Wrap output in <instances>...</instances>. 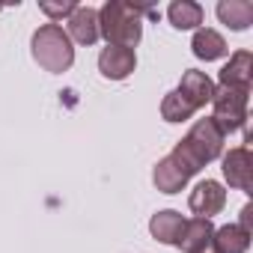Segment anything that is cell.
Listing matches in <instances>:
<instances>
[{"label":"cell","mask_w":253,"mask_h":253,"mask_svg":"<svg viewBox=\"0 0 253 253\" xmlns=\"http://www.w3.org/2000/svg\"><path fill=\"white\" fill-rule=\"evenodd\" d=\"M146 12H149L146 6H134V3H125V0H107L98 9V36H104L107 45L134 51V45L143 36Z\"/></svg>","instance_id":"1"},{"label":"cell","mask_w":253,"mask_h":253,"mask_svg":"<svg viewBox=\"0 0 253 253\" xmlns=\"http://www.w3.org/2000/svg\"><path fill=\"white\" fill-rule=\"evenodd\" d=\"M223 140H226V137H223V131L214 125V119L206 116V119H197V122H194V128L188 131V137L176 143L173 155H179L194 173H200L209 161L220 158V152H223Z\"/></svg>","instance_id":"2"},{"label":"cell","mask_w":253,"mask_h":253,"mask_svg":"<svg viewBox=\"0 0 253 253\" xmlns=\"http://www.w3.org/2000/svg\"><path fill=\"white\" fill-rule=\"evenodd\" d=\"M30 51H33V60L51 72V75H63L72 69L75 63V48H72V39L69 33L60 27V24H42L33 39H30Z\"/></svg>","instance_id":"3"},{"label":"cell","mask_w":253,"mask_h":253,"mask_svg":"<svg viewBox=\"0 0 253 253\" xmlns=\"http://www.w3.org/2000/svg\"><path fill=\"white\" fill-rule=\"evenodd\" d=\"M247 95H250L247 89H235V86H217L214 89V98H211L214 113H211V119L223 131V137L247 125Z\"/></svg>","instance_id":"4"},{"label":"cell","mask_w":253,"mask_h":253,"mask_svg":"<svg viewBox=\"0 0 253 253\" xmlns=\"http://www.w3.org/2000/svg\"><path fill=\"white\" fill-rule=\"evenodd\" d=\"M223 179L229 182V188L250 194L253 191V158L247 146H235L223 155Z\"/></svg>","instance_id":"5"},{"label":"cell","mask_w":253,"mask_h":253,"mask_svg":"<svg viewBox=\"0 0 253 253\" xmlns=\"http://www.w3.org/2000/svg\"><path fill=\"white\" fill-rule=\"evenodd\" d=\"M188 206H191V211H194L197 217L211 220L214 214H220V211H223V206H226V191H223V185H220V182L206 179V182H200V185L191 191Z\"/></svg>","instance_id":"6"},{"label":"cell","mask_w":253,"mask_h":253,"mask_svg":"<svg viewBox=\"0 0 253 253\" xmlns=\"http://www.w3.org/2000/svg\"><path fill=\"white\" fill-rule=\"evenodd\" d=\"M194 176V170L179 158V155H167V158H161L158 164H155V173H152V182H155V188L161 191V194H179L185 185H188V179Z\"/></svg>","instance_id":"7"},{"label":"cell","mask_w":253,"mask_h":253,"mask_svg":"<svg viewBox=\"0 0 253 253\" xmlns=\"http://www.w3.org/2000/svg\"><path fill=\"white\" fill-rule=\"evenodd\" d=\"M134 69H137V57H134L131 48L107 45V48L98 54V72H101L107 81H125Z\"/></svg>","instance_id":"8"},{"label":"cell","mask_w":253,"mask_h":253,"mask_svg":"<svg viewBox=\"0 0 253 253\" xmlns=\"http://www.w3.org/2000/svg\"><path fill=\"white\" fill-rule=\"evenodd\" d=\"M250 84H253V54L235 51L229 57V63L220 69V86H235V89L250 92Z\"/></svg>","instance_id":"9"},{"label":"cell","mask_w":253,"mask_h":253,"mask_svg":"<svg viewBox=\"0 0 253 253\" xmlns=\"http://www.w3.org/2000/svg\"><path fill=\"white\" fill-rule=\"evenodd\" d=\"M194 107H206L211 98H214V81L206 75V72H197V69H188L185 75H182V81H179V86H176Z\"/></svg>","instance_id":"10"},{"label":"cell","mask_w":253,"mask_h":253,"mask_svg":"<svg viewBox=\"0 0 253 253\" xmlns=\"http://www.w3.org/2000/svg\"><path fill=\"white\" fill-rule=\"evenodd\" d=\"M211 238H214V226H211V220L194 217V220H185V229H182L176 247H179L182 253H200V250L211 247Z\"/></svg>","instance_id":"11"},{"label":"cell","mask_w":253,"mask_h":253,"mask_svg":"<svg viewBox=\"0 0 253 253\" xmlns=\"http://www.w3.org/2000/svg\"><path fill=\"white\" fill-rule=\"evenodd\" d=\"M69 39L81 45H92L98 39V12L92 6H78L69 15Z\"/></svg>","instance_id":"12"},{"label":"cell","mask_w":253,"mask_h":253,"mask_svg":"<svg viewBox=\"0 0 253 253\" xmlns=\"http://www.w3.org/2000/svg\"><path fill=\"white\" fill-rule=\"evenodd\" d=\"M185 229V217L173 209H164V211H155L152 220H149V232L152 238H158L161 244H176L179 235Z\"/></svg>","instance_id":"13"},{"label":"cell","mask_w":253,"mask_h":253,"mask_svg":"<svg viewBox=\"0 0 253 253\" xmlns=\"http://www.w3.org/2000/svg\"><path fill=\"white\" fill-rule=\"evenodd\" d=\"M191 48H194V57H200V60H217V57H223L229 48H226V39L217 33V30H211V27H200L197 33H194V42H191Z\"/></svg>","instance_id":"14"},{"label":"cell","mask_w":253,"mask_h":253,"mask_svg":"<svg viewBox=\"0 0 253 253\" xmlns=\"http://www.w3.org/2000/svg\"><path fill=\"white\" fill-rule=\"evenodd\" d=\"M217 18L232 30H247L253 24V3H247V0H220Z\"/></svg>","instance_id":"15"},{"label":"cell","mask_w":253,"mask_h":253,"mask_svg":"<svg viewBox=\"0 0 253 253\" xmlns=\"http://www.w3.org/2000/svg\"><path fill=\"white\" fill-rule=\"evenodd\" d=\"M211 244H214L217 253H244L250 247V232L241 229L238 223H226V226L214 229Z\"/></svg>","instance_id":"16"},{"label":"cell","mask_w":253,"mask_h":253,"mask_svg":"<svg viewBox=\"0 0 253 253\" xmlns=\"http://www.w3.org/2000/svg\"><path fill=\"white\" fill-rule=\"evenodd\" d=\"M167 18L176 30H194L203 24V6L194 3V0H176L167 9Z\"/></svg>","instance_id":"17"},{"label":"cell","mask_w":253,"mask_h":253,"mask_svg":"<svg viewBox=\"0 0 253 253\" xmlns=\"http://www.w3.org/2000/svg\"><path fill=\"white\" fill-rule=\"evenodd\" d=\"M194 113H197V107H194V104H191L179 89L167 92V95H164V101H161V116H164L167 122H188Z\"/></svg>","instance_id":"18"},{"label":"cell","mask_w":253,"mask_h":253,"mask_svg":"<svg viewBox=\"0 0 253 253\" xmlns=\"http://www.w3.org/2000/svg\"><path fill=\"white\" fill-rule=\"evenodd\" d=\"M39 9H42L48 18H54L51 24H57V18H69V15L78 9V3H72V0H66V3H39Z\"/></svg>","instance_id":"19"},{"label":"cell","mask_w":253,"mask_h":253,"mask_svg":"<svg viewBox=\"0 0 253 253\" xmlns=\"http://www.w3.org/2000/svg\"><path fill=\"white\" fill-rule=\"evenodd\" d=\"M250 220H253V206H250V203H247V206H244V209H241V220H238V226H241V229H247V232H250Z\"/></svg>","instance_id":"20"},{"label":"cell","mask_w":253,"mask_h":253,"mask_svg":"<svg viewBox=\"0 0 253 253\" xmlns=\"http://www.w3.org/2000/svg\"><path fill=\"white\" fill-rule=\"evenodd\" d=\"M200 253H217V250H214V247H206V250H200Z\"/></svg>","instance_id":"21"}]
</instances>
